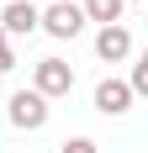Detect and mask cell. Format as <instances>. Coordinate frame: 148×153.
<instances>
[{"label": "cell", "mask_w": 148, "mask_h": 153, "mask_svg": "<svg viewBox=\"0 0 148 153\" xmlns=\"http://www.w3.org/2000/svg\"><path fill=\"white\" fill-rule=\"evenodd\" d=\"M127 5H132V0H127Z\"/></svg>", "instance_id": "12"}, {"label": "cell", "mask_w": 148, "mask_h": 153, "mask_svg": "<svg viewBox=\"0 0 148 153\" xmlns=\"http://www.w3.org/2000/svg\"><path fill=\"white\" fill-rule=\"evenodd\" d=\"M132 85H127V79H101V85H95V111H101V116H127V111H132Z\"/></svg>", "instance_id": "5"}, {"label": "cell", "mask_w": 148, "mask_h": 153, "mask_svg": "<svg viewBox=\"0 0 148 153\" xmlns=\"http://www.w3.org/2000/svg\"><path fill=\"white\" fill-rule=\"evenodd\" d=\"M48 116H53V106H48L37 90H16L11 100H5V122H11L16 132H43Z\"/></svg>", "instance_id": "1"}, {"label": "cell", "mask_w": 148, "mask_h": 153, "mask_svg": "<svg viewBox=\"0 0 148 153\" xmlns=\"http://www.w3.org/2000/svg\"><path fill=\"white\" fill-rule=\"evenodd\" d=\"M32 90L43 95L48 106L64 100V95L74 90V63H64V58H37V63H32Z\"/></svg>", "instance_id": "2"}, {"label": "cell", "mask_w": 148, "mask_h": 153, "mask_svg": "<svg viewBox=\"0 0 148 153\" xmlns=\"http://www.w3.org/2000/svg\"><path fill=\"white\" fill-rule=\"evenodd\" d=\"M79 11H85V21H95V27H122L127 0H79Z\"/></svg>", "instance_id": "7"}, {"label": "cell", "mask_w": 148, "mask_h": 153, "mask_svg": "<svg viewBox=\"0 0 148 153\" xmlns=\"http://www.w3.org/2000/svg\"><path fill=\"white\" fill-rule=\"evenodd\" d=\"M0 32H5V37H32V32H43V5H32V0L0 5Z\"/></svg>", "instance_id": "4"}, {"label": "cell", "mask_w": 148, "mask_h": 153, "mask_svg": "<svg viewBox=\"0 0 148 153\" xmlns=\"http://www.w3.org/2000/svg\"><path fill=\"white\" fill-rule=\"evenodd\" d=\"M0 5H11V0H0Z\"/></svg>", "instance_id": "11"}, {"label": "cell", "mask_w": 148, "mask_h": 153, "mask_svg": "<svg viewBox=\"0 0 148 153\" xmlns=\"http://www.w3.org/2000/svg\"><path fill=\"white\" fill-rule=\"evenodd\" d=\"M43 32L53 37V42H74V37L85 32L79 0H48V5H43Z\"/></svg>", "instance_id": "3"}, {"label": "cell", "mask_w": 148, "mask_h": 153, "mask_svg": "<svg viewBox=\"0 0 148 153\" xmlns=\"http://www.w3.org/2000/svg\"><path fill=\"white\" fill-rule=\"evenodd\" d=\"M11 69H16V48H11V37L0 32V74H11Z\"/></svg>", "instance_id": "9"}, {"label": "cell", "mask_w": 148, "mask_h": 153, "mask_svg": "<svg viewBox=\"0 0 148 153\" xmlns=\"http://www.w3.org/2000/svg\"><path fill=\"white\" fill-rule=\"evenodd\" d=\"M95 58H101V63L132 58V32H127V27H101V32H95Z\"/></svg>", "instance_id": "6"}, {"label": "cell", "mask_w": 148, "mask_h": 153, "mask_svg": "<svg viewBox=\"0 0 148 153\" xmlns=\"http://www.w3.org/2000/svg\"><path fill=\"white\" fill-rule=\"evenodd\" d=\"M127 85H132V95H143V100H148V48L138 53V63H132V74H127Z\"/></svg>", "instance_id": "8"}, {"label": "cell", "mask_w": 148, "mask_h": 153, "mask_svg": "<svg viewBox=\"0 0 148 153\" xmlns=\"http://www.w3.org/2000/svg\"><path fill=\"white\" fill-rule=\"evenodd\" d=\"M58 153H101V148H95V143H90V137H69V143H64Z\"/></svg>", "instance_id": "10"}]
</instances>
